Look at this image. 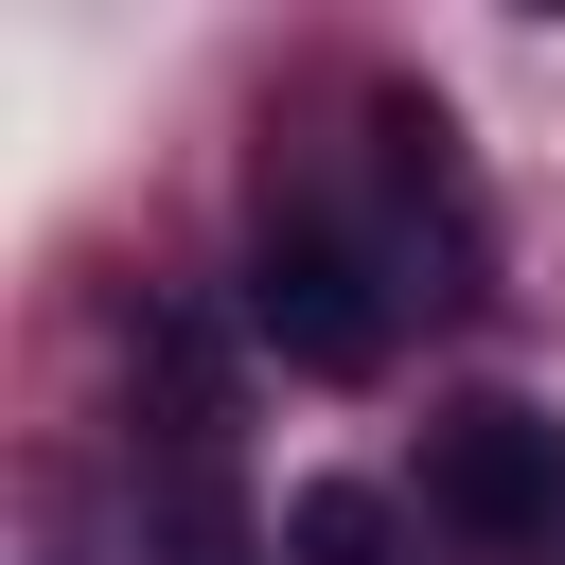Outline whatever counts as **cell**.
Here are the masks:
<instances>
[{"label":"cell","instance_id":"obj_1","mask_svg":"<svg viewBox=\"0 0 565 565\" xmlns=\"http://www.w3.org/2000/svg\"><path fill=\"white\" fill-rule=\"evenodd\" d=\"M388 318H406V300H388V247L265 194V230H247V335H265L300 388H371V371H388Z\"/></svg>","mask_w":565,"mask_h":565},{"label":"cell","instance_id":"obj_2","mask_svg":"<svg viewBox=\"0 0 565 565\" xmlns=\"http://www.w3.org/2000/svg\"><path fill=\"white\" fill-rule=\"evenodd\" d=\"M424 512L477 547V565H547L565 547V406L530 388H477L424 424Z\"/></svg>","mask_w":565,"mask_h":565},{"label":"cell","instance_id":"obj_3","mask_svg":"<svg viewBox=\"0 0 565 565\" xmlns=\"http://www.w3.org/2000/svg\"><path fill=\"white\" fill-rule=\"evenodd\" d=\"M141 565H282V512H247L230 459H194V477L141 494Z\"/></svg>","mask_w":565,"mask_h":565},{"label":"cell","instance_id":"obj_4","mask_svg":"<svg viewBox=\"0 0 565 565\" xmlns=\"http://www.w3.org/2000/svg\"><path fill=\"white\" fill-rule=\"evenodd\" d=\"M282 565H406V512L371 477H300L282 494Z\"/></svg>","mask_w":565,"mask_h":565}]
</instances>
